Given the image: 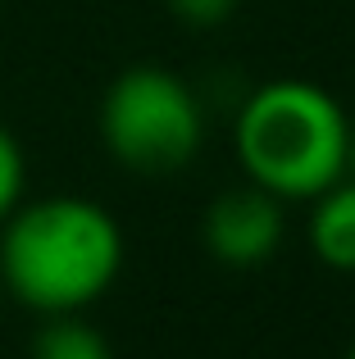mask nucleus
Listing matches in <instances>:
<instances>
[{
	"label": "nucleus",
	"mask_w": 355,
	"mask_h": 359,
	"mask_svg": "<svg viewBox=\"0 0 355 359\" xmlns=\"http://www.w3.org/2000/svg\"><path fill=\"white\" fill-rule=\"evenodd\" d=\"M32 359H114L109 341L73 314H51L32 337Z\"/></svg>",
	"instance_id": "obj_6"
},
{
	"label": "nucleus",
	"mask_w": 355,
	"mask_h": 359,
	"mask_svg": "<svg viewBox=\"0 0 355 359\" xmlns=\"http://www.w3.org/2000/svg\"><path fill=\"white\" fill-rule=\"evenodd\" d=\"M347 359H355V346H351V355H347Z\"/></svg>",
	"instance_id": "obj_10"
},
{
	"label": "nucleus",
	"mask_w": 355,
	"mask_h": 359,
	"mask_svg": "<svg viewBox=\"0 0 355 359\" xmlns=\"http://www.w3.org/2000/svg\"><path fill=\"white\" fill-rule=\"evenodd\" d=\"M201 100L182 78L137 64L109 82L100 100V137L133 173H178L201 150Z\"/></svg>",
	"instance_id": "obj_3"
},
{
	"label": "nucleus",
	"mask_w": 355,
	"mask_h": 359,
	"mask_svg": "<svg viewBox=\"0 0 355 359\" xmlns=\"http://www.w3.org/2000/svg\"><path fill=\"white\" fill-rule=\"evenodd\" d=\"M347 173H351V182H355V123H351V141H347Z\"/></svg>",
	"instance_id": "obj_9"
},
{
	"label": "nucleus",
	"mask_w": 355,
	"mask_h": 359,
	"mask_svg": "<svg viewBox=\"0 0 355 359\" xmlns=\"http://www.w3.org/2000/svg\"><path fill=\"white\" fill-rule=\"evenodd\" d=\"M0 237V282L41 314H78L109 291L123 269V232L82 196L18 205Z\"/></svg>",
	"instance_id": "obj_1"
},
{
	"label": "nucleus",
	"mask_w": 355,
	"mask_h": 359,
	"mask_svg": "<svg viewBox=\"0 0 355 359\" xmlns=\"http://www.w3.org/2000/svg\"><path fill=\"white\" fill-rule=\"evenodd\" d=\"M23 150H18V137L0 123V223L23 205Z\"/></svg>",
	"instance_id": "obj_7"
},
{
	"label": "nucleus",
	"mask_w": 355,
	"mask_h": 359,
	"mask_svg": "<svg viewBox=\"0 0 355 359\" xmlns=\"http://www.w3.org/2000/svg\"><path fill=\"white\" fill-rule=\"evenodd\" d=\"M164 5L192 27H214V23H223L241 0H164Z\"/></svg>",
	"instance_id": "obj_8"
},
{
	"label": "nucleus",
	"mask_w": 355,
	"mask_h": 359,
	"mask_svg": "<svg viewBox=\"0 0 355 359\" xmlns=\"http://www.w3.org/2000/svg\"><path fill=\"white\" fill-rule=\"evenodd\" d=\"M310 214V245L328 269L355 273V182H333L314 196Z\"/></svg>",
	"instance_id": "obj_5"
},
{
	"label": "nucleus",
	"mask_w": 355,
	"mask_h": 359,
	"mask_svg": "<svg viewBox=\"0 0 355 359\" xmlns=\"http://www.w3.org/2000/svg\"><path fill=\"white\" fill-rule=\"evenodd\" d=\"M205 245L228 269H250L264 264L283 245V205L264 187H241V191L214 196L205 210Z\"/></svg>",
	"instance_id": "obj_4"
},
{
	"label": "nucleus",
	"mask_w": 355,
	"mask_h": 359,
	"mask_svg": "<svg viewBox=\"0 0 355 359\" xmlns=\"http://www.w3.org/2000/svg\"><path fill=\"white\" fill-rule=\"evenodd\" d=\"M351 123L314 82H269L237 109V159L278 201H310L347 173Z\"/></svg>",
	"instance_id": "obj_2"
}]
</instances>
